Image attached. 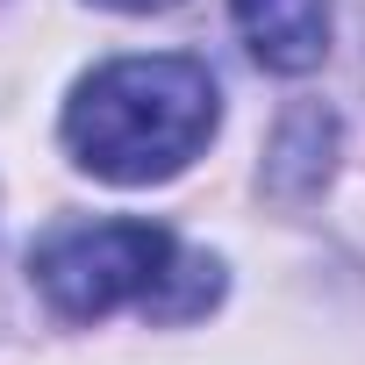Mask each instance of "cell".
Returning <instances> with one entry per match:
<instances>
[{"label":"cell","instance_id":"2","mask_svg":"<svg viewBox=\"0 0 365 365\" xmlns=\"http://www.w3.org/2000/svg\"><path fill=\"white\" fill-rule=\"evenodd\" d=\"M43 301L72 322L143 308L158 322H194L222 301V265L158 222H65L29 251Z\"/></svg>","mask_w":365,"mask_h":365},{"label":"cell","instance_id":"1","mask_svg":"<svg viewBox=\"0 0 365 365\" xmlns=\"http://www.w3.org/2000/svg\"><path fill=\"white\" fill-rule=\"evenodd\" d=\"M215 122L222 93L201 58H108L65 101V150L108 187H158L208 150Z\"/></svg>","mask_w":365,"mask_h":365},{"label":"cell","instance_id":"5","mask_svg":"<svg viewBox=\"0 0 365 365\" xmlns=\"http://www.w3.org/2000/svg\"><path fill=\"white\" fill-rule=\"evenodd\" d=\"M93 8H115V15H158V8H179V0H93Z\"/></svg>","mask_w":365,"mask_h":365},{"label":"cell","instance_id":"4","mask_svg":"<svg viewBox=\"0 0 365 365\" xmlns=\"http://www.w3.org/2000/svg\"><path fill=\"white\" fill-rule=\"evenodd\" d=\"M301 136H308V108H294V115L279 122V143H272V165H265V179H272L279 194H308V187H322V179H329L336 122L315 129V143H301Z\"/></svg>","mask_w":365,"mask_h":365},{"label":"cell","instance_id":"3","mask_svg":"<svg viewBox=\"0 0 365 365\" xmlns=\"http://www.w3.org/2000/svg\"><path fill=\"white\" fill-rule=\"evenodd\" d=\"M230 15L244 51L279 79H301L329 58V0H230Z\"/></svg>","mask_w":365,"mask_h":365}]
</instances>
